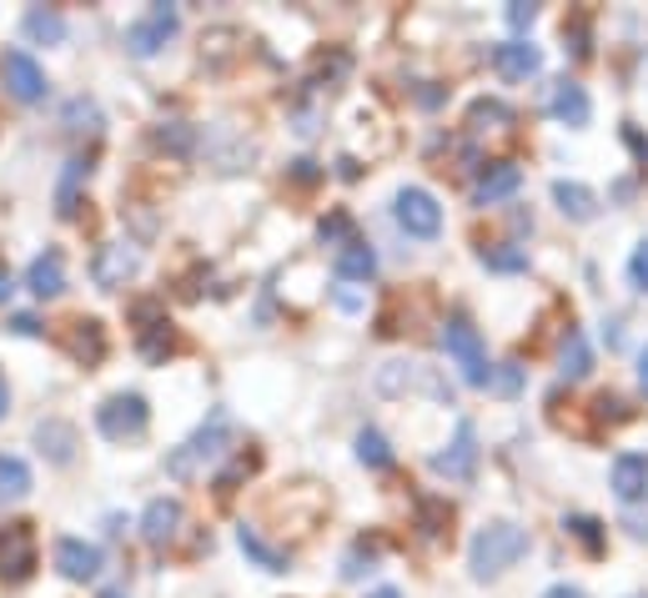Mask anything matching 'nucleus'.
Segmentation results:
<instances>
[{
  "mask_svg": "<svg viewBox=\"0 0 648 598\" xmlns=\"http://www.w3.org/2000/svg\"><path fill=\"white\" fill-rule=\"evenodd\" d=\"M231 443H237V427H231V413H227V408H211V413H207V423H201L197 433H191L181 447H171V457H166V473H171L176 483L201 478V473H207L211 463H221V457L231 453Z\"/></svg>",
  "mask_w": 648,
  "mask_h": 598,
  "instance_id": "f257e3e1",
  "label": "nucleus"
},
{
  "mask_svg": "<svg viewBox=\"0 0 648 598\" xmlns=\"http://www.w3.org/2000/svg\"><path fill=\"white\" fill-rule=\"evenodd\" d=\"M523 554H527V528L498 518V523H488V528H478L473 548H468V568H473V578H498Z\"/></svg>",
  "mask_w": 648,
  "mask_h": 598,
  "instance_id": "f03ea898",
  "label": "nucleus"
},
{
  "mask_svg": "<svg viewBox=\"0 0 648 598\" xmlns=\"http://www.w3.org/2000/svg\"><path fill=\"white\" fill-rule=\"evenodd\" d=\"M442 348H448V358L462 368V382H468V388H488V382H493V368H488L483 338H478V327L468 322L462 312L448 317V327H442Z\"/></svg>",
  "mask_w": 648,
  "mask_h": 598,
  "instance_id": "7ed1b4c3",
  "label": "nucleus"
},
{
  "mask_svg": "<svg viewBox=\"0 0 648 598\" xmlns=\"http://www.w3.org/2000/svg\"><path fill=\"white\" fill-rule=\"evenodd\" d=\"M146 423H151V408H146L142 392H111L96 408V427L111 443H136L146 433Z\"/></svg>",
  "mask_w": 648,
  "mask_h": 598,
  "instance_id": "20e7f679",
  "label": "nucleus"
},
{
  "mask_svg": "<svg viewBox=\"0 0 648 598\" xmlns=\"http://www.w3.org/2000/svg\"><path fill=\"white\" fill-rule=\"evenodd\" d=\"M393 217H397V227H403L407 237H418V241H432L442 231L438 196L422 192V186H403V192L393 196Z\"/></svg>",
  "mask_w": 648,
  "mask_h": 598,
  "instance_id": "39448f33",
  "label": "nucleus"
},
{
  "mask_svg": "<svg viewBox=\"0 0 648 598\" xmlns=\"http://www.w3.org/2000/svg\"><path fill=\"white\" fill-rule=\"evenodd\" d=\"M31 574H35L31 523H6V528H0V578H6V584H25Z\"/></svg>",
  "mask_w": 648,
  "mask_h": 598,
  "instance_id": "423d86ee",
  "label": "nucleus"
},
{
  "mask_svg": "<svg viewBox=\"0 0 648 598\" xmlns=\"http://www.w3.org/2000/svg\"><path fill=\"white\" fill-rule=\"evenodd\" d=\"M176 31H181V16H176L171 6H151V11H146L142 21H132V25H126V51H132V55H142V61H146V55H156V51H161V45L171 41Z\"/></svg>",
  "mask_w": 648,
  "mask_h": 598,
  "instance_id": "0eeeda50",
  "label": "nucleus"
},
{
  "mask_svg": "<svg viewBox=\"0 0 648 598\" xmlns=\"http://www.w3.org/2000/svg\"><path fill=\"white\" fill-rule=\"evenodd\" d=\"M0 81H6V91H11L21 106L45 101V71L35 65L31 51H6V55H0Z\"/></svg>",
  "mask_w": 648,
  "mask_h": 598,
  "instance_id": "6e6552de",
  "label": "nucleus"
},
{
  "mask_svg": "<svg viewBox=\"0 0 648 598\" xmlns=\"http://www.w3.org/2000/svg\"><path fill=\"white\" fill-rule=\"evenodd\" d=\"M132 317L142 327H136V332H142V358L146 362H166L176 352V332H171V322H166V307L161 302H136L132 307Z\"/></svg>",
  "mask_w": 648,
  "mask_h": 598,
  "instance_id": "1a4fd4ad",
  "label": "nucleus"
},
{
  "mask_svg": "<svg viewBox=\"0 0 648 598\" xmlns=\"http://www.w3.org/2000/svg\"><path fill=\"white\" fill-rule=\"evenodd\" d=\"M428 468L442 473V478H473V468H478V433H473V423H458V437L448 443V453H432Z\"/></svg>",
  "mask_w": 648,
  "mask_h": 598,
  "instance_id": "9d476101",
  "label": "nucleus"
},
{
  "mask_svg": "<svg viewBox=\"0 0 648 598\" xmlns=\"http://www.w3.org/2000/svg\"><path fill=\"white\" fill-rule=\"evenodd\" d=\"M55 568H61L71 584H91V578H101L106 558H101V548L86 544V538H61V544H55Z\"/></svg>",
  "mask_w": 648,
  "mask_h": 598,
  "instance_id": "9b49d317",
  "label": "nucleus"
},
{
  "mask_svg": "<svg viewBox=\"0 0 648 598\" xmlns=\"http://www.w3.org/2000/svg\"><path fill=\"white\" fill-rule=\"evenodd\" d=\"M493 65H498V76L527 81V76H539V71H543V51L533 41H523V35H513V41H498L493 45Z\"/></svg>",
  "mask_w": 648,
  "mask_h": 598,
  "instance_id": "f8f14e48",
  "label": "nucleus"
},
{
  "mask_svg": "<svg viewBox=\"0 0 648 598\" xmlns=\"http://www.w3.org/2000/svg\"><path fill=\"white\" fill-rule=\"evenodd\" d=\"M136 267H142V257H136L126 241H106V247L96 251V282L106 287V292L126 287V277H136Z\"/></svg>",
  "mask_w": 648,
  "mask_h": 598,
  "instance_id": "ddd939ff",
  "label": "nucleus"
},
{
  "mask_svg": "<svg viewBox=\"0 0 648 598\" xmlns=\"http://www.w3.org/2000/svg\"><path fill=\"white\" fill-rule=\"evenodd\" d=\"M518 182H523V172H518L513 162L483 166V176H478V186H473V202L478 207H498V202H508V196L518 192Z\"/></svg>",
  "mask_w": 648,
  "mask_h": 598,
  "instance_id": "4468645a",
  "label": "nucleus"
},
{
  "mask_svg": "<svg viewBox=\"0 0 648 598\" xmlns=\"http://www.w3.org/2000/svg\"><path fill=\"white\" fill-rule=\"evenodd\" d=\"M25 287H31L35 297H61L66 292V257L61 251H41V257L25 267Z\"/></svg>",
  "mask_w": 648,
  "mask_h": 598,
  "instance_id": "2eb2a0df",
  "label": "nucleus"
},
{
  "mask_svg": "<svg viewBox=\"0 0 648 598\" xmlns=\"http://www.w3.org/2000/svg\"><path fill=\"white\" fill-rule=\"evenodd\" d=\"M614 493H618V503L648 498V457L644 453H618L614 457Z\"/></svg>",
  "mask_w": 648,
  "mask_h": 598,
  "instance_id": "dca6fc26",
  "label": "nucleus"
},
{
  "mask_svg": "<svg viewBox=\"0 0 648 598\" xmlns=\"http://www.w3.org/2000/svg\"><path fill=\"white\" fill-rule=\"evenodd\" d=\"M383 388H387V392H397V388H422V392H432L438 403H452V388H448V382H432L422 362H387Z\"/></svg>",
  "mask_w": 648,
  "mask_h": 598,
  "instance_id": "f3484780",
  "label": "nucleus"
},
{
  "mask_svg": "<svg viewBox=\"0 0 648 598\" xmlns=\"http://www.w3.org/2000/svg\"><path fill=\"white\" fill-rule=\"evenodd\" d=\"M35 447H41L51 463L66 468L71 457H76V427H71L66 417H45V423H35Z\"/></svg>",
  "mask_w": 648,
  "mask_h": 598,
  "instance_id": "a211bd4d",
  "label": "nucleus"
},
{
  "mask_svg": "<svg viewBox=\"0 0 648 598\" xmlns=\"http://www.w3.org/2000/svg\"><path fill=\"white\" fill-rule=\"evenodd\" d=\"M176 528H181V503L176 498H151L142 513V538L146 544H171Z\"/></svg>",
  "mask_w": 648,
  "mask_h": 598,
  "instance_id": "6ab92c4d",
  "label": "nucleus"
},
{
  "mask_svg": "<svg viewBox=\"0 0 648 598\" xmlns=\"http://www.w3.org/2000/svg\"><path fill=\"white\" fill-rule=\"evenodd\" d=\"M548 111L563 121V126H588V116H594V106H588V91L578 86V81H558L548 96Z\"/></svg>",
  "mask_w": 648,
  "mask_h": 598,
  "instance_id": "aec40b11",
  "label": "nucleus"
},
{
  "mask_svg": "<svg viewBox=\"0 0 648 598\" xmlns=\"http://www.w3.org/2000/svg\"><path fill=\"white\" fill-rule=\"evenodd\" d=\"M237 548H242V554L252 558L262 574H286V568H292L286 548H272V544H266V538L252 528V523H242V528H237Z\"/></svg>",
  "mask_w": 648,
  "mask_h": 598,
  "instance_id": "412c9836",
  "label": "nucleus"
},
{
  "mask_svg": "<svg viewBox=\"0 0 648 598\" xmlns=\"http://www.w3.org/2000/svg\"><path fill=\"white\" fill-rule=\"evenodd\" d=\"M553 202H558L563 217L573 221H594L598 217V196L588 192L583 182H553Z\"/></svg>",
  "mask_w": 648,
  "mask_h": 598,
  "instance_id": "4be33fe9",
  "label": "nucleus"
},
{
  "mask_svg": "<svg viewBox=\"0 0 648 598\" xmlns=\"http://www.w3.org/2000/svg\"><path fill=\"white\" fill-rule=\"evenodd\" d=\"M71 358L86 362V368L106 358V332H101L96 317H76V322H71Z\"/></svg>",
  "mask_w": 648,
  "mask_h": 598,
  "instance_id": "5701e85b",
  "label": "nucleus"
},
{
  "mask_svg": "<svg viewBox=\"0 0 648 598\" xmlns=\"http://www.w3.org/2000/svg\"><path fill=\"white\" fill-rule=\"evenodd\" d=\"M21 31L31 35L35 45H61V41H66V16L51 11V6H31V11H25V21H21Z\"/></svg>",
  "mask_w": 648,
  "mask_h": 598,
  "instance_id": "b1692460",
  "label": "nucleus"
},
{
  "mask_svg": "<svg viewBox=\"0 0 648 598\" xmlns=\"http://www.w3.org/2000/svg\"><path fill=\"white\" fill-rule=\"evenodd\" d=\"M377 272V251L367 241H347L337 251V277H352V282H367Z\"/></svg>",
  "mask_w": 648,
  "mask_h": 598,
  "instance_id": "393cba45",
  "label": "nucleus"
},
{
  "mask_svg": "<svg viewBox=\"0 0 648 598\" xmlns=\"http://www.w3.org/2000/svg\"><path fill=\"white\" fill-rule=\"evenodd\" d=\"M91 166L81 162H66V176H61V186H55V212H61V217H76L81 212V176H86Z\"/></svg>",
  "mask_w": 648,
  "mask_h": 598,
  "instance_id": "a878e982",
  "label": "nucleus"
},
{
  "mask_svg": "<svg viewBox=\"0 0 648 598\" xmlns=\"http://www.w3.org/2000/svg\"><path fill=\"white\" fill-rule=\"evenodd\" d=\"M558 362H563V378H588V368H594V352H588V342H583L578 327H568Z\"/></svg>",
  "mask_w": 648,
  "mask_h": 598,
  "instance_id": "bb28decb",
  "label": "nucleus"
},
{
  "mask_svg": "<svg viewBox=\"0 0 648 598\" xmlns=\"http://www.w3.org/2000/svg\"><path fill=\"white\" fill-rule=\"evenodd\" d=\"M357 463H363V468H393V447H387V437L377 433V427H363V433H357Z\"/></svg>",
  "mask_w": 648,
  "mask_h": 598,
  "instance_id": "cd10ccee",
  "label": "nucleus"
},
{
  "mask_svg": "<svg viewBox=\"0 0 648 598\" xmlns=\"http://www.w3.org/2000/svg\"><path fill=\"white\" fill-rule=\"evenodd\" d=\"M25 493H31V468L21 457L0 453V498H25Z\"/></svg>",
  "mask_w": 648,
  "mask_h": 598,
  "instance_id": "c85d7f7f",
  "label": "nucleus"
},
{
  "mask_svg": "<svg viewBox=\"0 0 648 598\" xmlns=\"http://www.w3.org/2000/svg\"><path fill=\"white\" fill-rule=\"evenodd\" d=\"M468 126L473 131H488V126H513V111L503 106V101H493V96H483V101H473V106H468Z\"/></svg>",
  "mask_w": 648,
  "mask_h": 598,
  "instance_id": "c756f323",
  "label": "nucleus"
},
{
  "mask_svg": "<svg viewBox=\"0 0 648 598\" xmlns=\"http://www.w3.org/2000/svg\"><path fill=\"white\" fill-rule=\"evenodd\" d=\"M478 257H483V267H493V272H523L527 267L523 247H483Z\"/></svg>",
  "mask_w": 648,
  "mask_h": 598,
  "instance_id": "7c9ffc66",
  "label": "nucleus"
},
{
  "mask_svg": "<svg viewBox=\"0 0 648 598\" xmlns=\"http://www.w3.org/2000/svg\"><path fill=\"white\" fill-rule=\"evenodd\" d=\"M563 528H573V538H578V544L588 548V554H598V548H604V523L588 518V513H573V518L563 523Z\"/></svg>",
  "mask_w": 648,
  "mask_h": 598,
  "instance_id": "2f4dec72",
  "label": "nucleus"
},
{
  "mask_svg": "<svg viewBox=\"0 0 648 598\" xmlns=\"http://www.w3.org/2000/svg\"><path fill=\"white\" fill-rule=\"evenodd\" d=\"M418 523H422V534H428V538H438L442 528L452 523V508L442 498H422L418 503Z\"/></svg>",
  "mask_w": 648,
  "mask_h": 598,
  "instance_id": "473e14b6",
  "label": "nucleus"
},
{
  "mask_svg": "<svg viewBox=\"0 0 648 598\" xmlns=\"http://www.w3.org/2000/svg\"><path fill=\"white\" fill-rule=\"evenodd\" d=\"M156 142H161L166 152H181V156H187L191 146H197V131H191L187 121H166V126L156 131Z\"/></svg>",
  "mask_w": 648,
  "mask_h": 598,
  "instance_id": "72a5a7b5",
  "label": "nucleus"
},
{
  "mask_svg": "<svg viewBox=\"0 0 648 598\" xmlns=\"http://www.w3.org/2000/svg\"><path fill=\"white\" fill-rule=\"evenodd\" d=\"M322 241H327V247H347V241H357V237H352V221L347 217H342V212H332V217H322Z\"/></svg>",
  "mask_w": 648,
  "mask_h": 598,
  "instance_id": "f704fd0d",
  "label": "nucleus"
},
{
  "mask_svg": "<svg viewBox=\"0 0 648 598\" xmlns=\"http://www.w3.org/2000/svg\"><path fill=\"white\" fill-rule=\"evenodd\" d=\"M252 468H257V453L237 457V463H231V468L217 478V493H231V488H237V478H247V473H252Z\"/></svg>",
  "mask_w": 648,
  "mask_h": 598,
  "instance_id": "c9c22d12",
  "label": "nucleus"
},
{
  "mask_svg": "<svg viewBox=\"0 0 648 598\" xmlns=\"http://www.w3.org/2000/svg\"><path fill=\"white\" fill-rule=\"evenodd\" d=\"M488 388H498V392H508V398H513V392L523 388V368H518V362H503V368L493 372V382H488Z\"/></svg>",
  "mask_w": 648,
  "mask_h": 598,
  "instance_id": "e433bc0d",
  "label": "nucleus"
},
{
  "mask_svg": "<svg viewBox=\"0 0 648 598\" xmlns=\"http://www.w3.org/2000/svg\"><path fill=\"white\" fill-rule=\"evenodd\" d=\"M628 277H634L638 292H648V241H638L634 257H628Z\"/></svg>",
  "mask_w": 648,
  "mask_h": 598,
  "instance_id": "4c0bfd02",
  "label": "nucleus"
},
{
  "mask_svg": "<svg viewBox=\"0 0 648 598\" xmlns=\"http://www.w3.org/2000/svg\"><path fill=\"white\" fill-rule=\"evenodd\" d=\"M533 21H539V6H527V0H513V6H508V25H513V31H527Z\"/></svg>",
  "mask_w": 648,
  "mask_h": 598,
  "instance_id": "58836bf2",
  "label": "nucleus"
},
{
  "mask_svg": "<svg viewBox=\"0 0 648 598\" xmlns=\"http://www.w3.org/2000/svg\"><path fill=\"white\" fill-rule=\"evenodd\" d=\"M598 417H608V423H624V417H628V408H624V398H608V392H604V398H598Z\"/></svg>",
  "mask_w": 648,
  "mask_h": 598,
  "instance_id": "ea45409f",
  "label": "nucleus"
},
{
  "mask_svg": "<svg viewBox=\"0 0 648 598\" xmlns=\"http://www.w3.org/2000/svg\"><path fill=\"white\" fill-rule=\"evenodd\" d=\"M11 332H21V338H35V332H41V322H35L31 312H15L11 317Z\"/></svg>",
  "mask_w": 648,
  "mask_h": 598,
  "instance_id": "a19ab883",
  "label": "nucleus"
},
{
  "mask_svg": "<svg viewBox=\"0 0 648 598\" xmlns=\"http://www.w3.org/2000/svg\"><path fill=\"white\" fill-rule=\"evenodd\" d=\"M543 598H588V594H583V588H573V584H553Z\"/></svg>",
  "mask_w": 648,
  "mask_h": 598,
  "instance_id": "79ce46f5",
  "label": "nucleus"
},
{
  "mask_svg": "<svg viewBox=\"0 0 648 598\" xmlns=\"http://www.w3.org/2000/svg\"><path fill=\"white\" fill-rule=\"evenodd\" d=\"M11 292H15V282H11V277H6V272H0V307L11 302Z\"/></svg>",
  "mask_w": 648,
  "mask_h": 598,
  "instance_id": "37998d69",
  "label": "nucleus"
},
{
  "mask_svg": "<svg viewBox=\"0 0 648 598\" xmlns=\"http://www.w3.org/2000/svg\"><path fill=\"white\" fill-rule=\"evenodd\" d=\"M317 162H297V182H317V172H312Z\"/></svg>",
  "mask_w": 648,
  "mask_h": 598,
  "instance_id": "c03bdc74",
  "label": "nucleus"
},
{
  "mask_svg": "<svg viewBox=\"0 0 648 598\" xmlns=\"http://www.w3.org/2000/svg\"><path fill=\"white\" fill-rule=\"evenodd\" d=\"M638 382H644V392H648V348L638 352Z\"/></svg>",
  "mask_w": 648,
  "mask_h": 598,
  "instance_id": "a18cd8bd",
  "label": "nucleus"
},
{
  "mask_svg": "<svg viewBox=\"0 0 648 598\" xmlns=\"http://www.w3.org/2000/svg\"><path fill=\"white\" fill-rule=\"evenodd\" d=\"M11 413V388H6V378H0V417Z\"/></svg>",
  "mask_w": 648,
  "mask_h": 598,
  "instance_id": "49530a36",
  "label": "nucleus"
},
{
  "mask_svg": "<svg viewBox=\"0 0 648 598\" xmlns=\"http://www.w3.org/2000/svg\"><path fill=\"white\" fill-rule=\"evenodd\" d=\"M367 598H403L397 588H377V594H367Z\"/></svg>",
  "mask_w": 648,
  "mask_h": 598,
  "instance_id": "de8ad7c7",
  "label": "nucleus"
},
{
  "mask_svg": "<svg viewBox=\"0 0 648 598\" xmlns=\"http://www.w3.org/2000/svg\"><path fill=\"white\" fill-rule=\"evenodd\" d=\"M101 598H126V594H122V588H106V594H101Z\"/></svg>",
  "mask_w": 648,
  "mask_h": 598,
  "instance_id": "09e8293b",
  "label": "nucleus"
},
{
  "mask_svg": "<svg viewBox=\"0 0 648 598\" xmlns=\"http://www.w3.org/2000/svg\"><path fill=\"white\" fill-rule=\"evenodd\" d=\"M634 598H638V594H634Z\"/></svg>",
  "mask_w": 648,
  "mask_h": 598,
  "instance_id": "8fccbe9b",
  "label": "nucleus"
}]
</instances>
